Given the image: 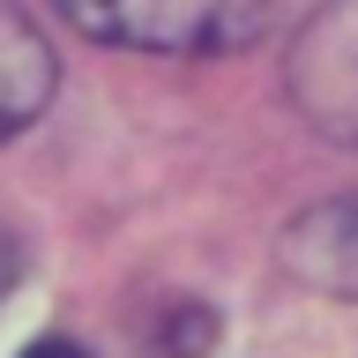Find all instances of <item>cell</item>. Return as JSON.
I'll use <instances>...</instances> for the list:
<instances>
[{
  "label": "cell",
  "instance_id": "3957f363",
  "mask_svg": "<svg viewBox=\"0 0 358 358\" xmlns=\"http://www.w3.org/2000/svg\"><path fill=\"white\" fill-rule=\"evenodd\" d=\"M52 97V45L15 0H0V142L30 127Z\"/></svg>",
  "mask_w": 358,
  "mask_h": 358
},
{
  "label": "cell",
  "instance_id": "6da1fadb",
  "mask_svg": "<svg viewBox=\"0 0 358 358\" xmlns=\"http://www.w3.org/2000/svg\"><path fill=\"white\" fill-rule=\"evenodd\" d=\"M67 22L134 52H231L262 30L268 0H60Z\"/></svg>",
  "mask_w": 358,
  "mask_h": 358
},
{
  "label": "cell",
  "instance_id": "7a4b0ae2",
  "mask_svg": "<svg viewBox=\"0 0 358 358\" xmlns=\"http://www.w3.org/2000/svg\"><path fill=\"white\" fill-rule=\"evenodd\" d=\"M291 97L321 134L358 142V0H329L291 45Z\"/></svg>",
  "mask_w": 358,
  "mask_h": 358
},
{
  "label": "cell",
  "instance_id": "277c9868",
  "mask_svg": "<svg viewBox=\"0 0 358 358\" xmlns=\"http://www.w3.org/2000/svg\"><path fill=\"white\" fill-rule=\"evenodd\" d=\"M22 358H90V351H83V343H60V336H45V343H30Z\"/></svg>",
  "mask_w": 358,
  "mask_h": 358
},
{
  "label": "cell",
  "instance_id": "5b68a950",
  "mask_svg": "<svg viewBox=\"0 0 358 358\" xmlns=\"http://www.w3.org/2000/svg\"><path fill=\"white\" fill-rule=\"evenodd\" d=\"M15 268H22V254H15V239H8V231H0V291L15 284Z\"/></svg>",
  "mask_w": 358,
  "mask_h": 358
}]
</instances>
